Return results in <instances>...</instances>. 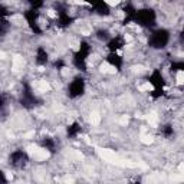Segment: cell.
<instances>
[{
    "mask_svg": "<svg viewBox=\"0 0 184 184\" xmlns=\"http://www.w3.org/2000/svg\"><path fill=\"white\" fill-rule=\"evenodd\" d=\"M97 151L104 160H107V161L111 162V164H115V165H119V167H137V164H134V162H130V161H127V160H122V158L118 157L112 150L97 148Z\"/></svg>",
    "mask_w": 184,
    "mask_h": 184,
    "instance_id": "obj_1",
    "label": "cell"
},
{
    "mask_svg": "<svg viewBox=\"0 0 184 184\" xmlns=\"http://www.w3.org/2000/svg\"><path fill=\"white\" fill-rule=\"evenodd\" d=\"M27 154L35 158V160H38V161H43L46 158H49V151L48 150H45V148H40V147H38V145H29L27 148Z\"/></svg>",
    "mask_w": 184,
    "mask_h": 184,
    "instance_id": "obj_2",
    "label": "cell"
},
{
    "mask_svg": "<svg viewBox=\"0 0 184 184\" xmlns=\"http://www.w3.org/2000/svg\"><path fill=\"white\" fill-rule=\"evenodd\" d=\"M25 65V61H23V58L20 55H16L14 58H13V71L14 72H17V71H20Z\"/></svg>",
    "mask_w": 184,
    "mask_h": 184,
    "instance_id": "obj_3",
    "label": "cell"
},
{
    "mask_svg": "<svg viewBox=\"0 0 184 184\" xmlns=\"http://www.w3.org/2000/svg\"><path fill=\"white\" fill-rule=\"evenodd\" d=\"M99 71L102 72V74H117V68L112 65H109L107 62H104V63H101L99 66Z\"/></svg>",
    "mask_w": 184,
    "mask_h": 184,
    "instance_id": "obj_4",
    "label": "cell"
},
{
    "mask_svg": "<svg viewBox=\"0 0 184 184\" xmlns=\"http://www.w3.org/2000/svg\"><path fill=\"white\" fill-rule=\"evenodd\" d=\"M36 89L40 91V92H48V91H51V85H49L48 81H39L36 84Z\"/></svg>",
    "mask_w": 184,
    "mask_h": 184,
    "instance_id": "obj_5",
    "label": "cell"
},
{
    "mask_svg": "<svg viewBox=\"0 0 184 184\" xmlns=\"http://www.w3.org/2000/svg\"><path fill=\"white\" fill-rule=\"evenodd\" d=\"M147 121H148V124H150V127H157L158 125V115L155 114V112H150L148 114V117H147Z\"/></svg>",
    "mask_w": 184,
    "mask_h": 184,
    "instance_id": "obj_6",
    "label": "cell"
},
{
    "mask_svg": "<svg viewBox=\"0 0 184 184\" xmlns=\"http://www.w3.org/2000/svg\"><path fill=\"white\" fill-rule=\"evenodd\" d=\"M89 121H91L92 125H98V124L101 122V115H99V112H98V111H92Z\"/></svg>",
    "mask_w": 184,
    "mask_h": 184,
    "instance_id": "obj_7",
    "label": "cell"
},
{
    "mask_svg": "<svg viewBox=\"0 0 184 184\" xmlns=\"http://www.w3.org/2000/svg\"><path fill=\"white\" fill-rule=\"evenodd\" d=\"M141 142H142V144L150 145V144L154 142V137L150 135V134H144V131H142V134H141Z\"/></svg>",
    "mask_w": 184,
    "mask_h": 184,
    "instance_id": "obj_8",
    "label": "cell"
},
{
    "mask_svg": "<svg viewBox=\"0 0 184 184\" xmlns=\"http://www.w3.org/2000/svg\"><path fill=\"white\" fill-rule=\"evenodd\" d=\"M138 89L140 91H152L154 87H152V84H150V82H145V84H141L140 87H138Z\"/></svg>",
    "mask_w": 184,
    "mask_h": 184,
    "instance_id": "obj_9",
    "label": "cell"
},
{
    "mask_svg": "<svg viewBox=\"0 0 184 184\" xmlns=\"http://www.w3.org/2000/svg\"><path fill=\"white\" fill-rule=\"evenodd\" d=\"M175 79H177V84L183 85L184 84V71H178V72H177V76H175Z\"/></svg>",
    "mask_w": 184,
    "mask_h": 184,
    "instance_id": "obj_10",
    "label": "cell"
},
{
    "mask_svg": "<svg viewBox=\"0 0 184 184\" xmlns=\"http://www.w3.org/2000/svg\"><path fill=\"white\" fill-rule=\"evenodd\" d=\"M128 121H130V119H128L127 115H122V117L119 118V124H121V125H127V124H128Z\"/></svg>",
    "mask_w": 184,
    "mask_h": 184,
    "instance_id": "obj_11",
    "label": "cell"
},
{
    "mask_svg": "<svg viewBox=\"0 0 184 184\" xmlns=\"http://www.w3.org/2000/svg\"><path fill=\"white\" fill-rule=\"evenodd\" d=\"M104 1H105L108 6H117L119 3V0H104Z\"/></svg>",
    "mask_w": 184,
    "mask_h": 184,
    "instance_id": "obj_12",
    "label": "cell"
},
{
    "mask_svg": "<svg viewBox=\"0 0 184 184\" xmlns=\"http://www.w3.org/2000/svg\"><path fill=\"white\" fill-rule=\"evenodd\" d=\"M132 69H134V72H141V71H144V66H134Z\"/></svg>",
    "mask_w": 184,
    "mask_h": 184,
    "instance_id": "obj_13",
    "label": "cell"
},
{
    "mask_svg": "<svg viewBox=\"0 0 184 184\" xmlns=\"http://www.w3.org/2000/svg\"><path fill=\"white\" fill-rule=\"evenodd\" d=\"M33 135H35V132H33V131H29V132L25 134V138H30V137H33Z\"/></svg>",
    "mask_w": 184,
    "mask_h": 184,
    "instance_id": "obj_14",
    "label": "cell"
},
{
    "mask_svg": "<svg viewBox=\"0 0 184 184\" xmlns=\"http://www.w3.org/2000/svg\"><path fill=\"white\" fill-rule=\"evenodd\" d=\"M71 48H72V49H78V42H76V40H72V43H71Z\"/></svg>",
    "mask_w": 184,
    "mask_h": 184,
    "instance_id": "obj_15",
    "label": "cell"
},
{
    "mask_svg": "<svg viewBox=\"0 0 184 184\" xmlns=\"http://www.w3.org/2000/svg\"><path fill=\"white\" fill-rule=\"evenodd\" d=\"M74 3L75 4H88L87 1H84V0H74Z\"/></svg>",
    "mask_w": 184,
    "mask_h": 184,
    "instance_id": "obj_16",
    "label": "cell"
},
{
    "mask_svg": "<svg viewBox=\"0 0 184 184\" xmlns=\"http://www.w3.org/2000/svg\"><path fill=\"white\" fill-rule=\"evenodd\" d=\"M125 42H128V43H131V42H132V38H131L130 35H125Z\"/></svg>",
    "mask_w": 184,
    "mask_h": 184,
    "instance_id": "obj_17",
    "label": "cell"
},
{
    "mask_svg": "<svg viewBox=\"0 0 184 184\" xmlns=\"http://www.w3.org/2000/svg\"><path fill=\"white\" fill-rule=\"evenodd\" d=\"M68 72H69V71H68V68H63V71H62V74H63V75H68Z\"/></svg>",
    "mask_w": 184,
    "mask_h": 184,
    "instance_id": "obj_18",
    "label": "cell"
},
{
    "mask_svg": "<svg viewBox=\"0 0 184 184\" xmlns=\"http://www.w3.org/2000/svg\"><path fill=\"white\" fill-rule=\"evenodd\" d=\"M49 16H51V17H55V13H53V10H49Z\"/></svg>",
    "mask_w": 184,
    "mask_h": 184,
    "instance_id": "obj_19",
    "label": "cell"
}]
</instances>
